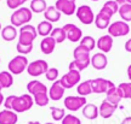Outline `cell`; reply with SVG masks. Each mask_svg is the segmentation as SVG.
Masks as SVG:
<instances>
[{
  "instance_id": "obj_1",
  "label": "cell",
  "mask_w": 131,
  "mask_h": 124,
  "mask_svg": "<svg viewBox=\"0 0 131 124\" xmlns=\"http://www.w3.org/2000/svg\"><path fill=\"white\" fill-rule=\"evenodd\" d=\"M73 58L74 60L69 63V70H78V71H83V70L88 69L89 65L91 64V55L88 50H85L83 46H78L73 51Z\"/></svg>"
},
{
  "instance_id": "obj_2",
  "label": "cell",
  "mask_w": 131,
  "mask_h": 124,
  "mask_svg": "<svg viewBox=\"0 0 131 124\" xmlns=\"http://www.w3.org/2000/svg\"><path fill=\"white\" fill-rule=\"evenodd\" d=\"M32 18L33 12L30 11V9L22 6L12 12L11 17H10V22H11V25H14L16 28H21L22 25L28 24L32 21Z\"/></svg>"
},
{
  "instance_id": "obj_3",
  "label": "cell",
  "mask_w": 131,
  "mask_h": 124,
  "mask_svg": "<svg viewBox=\"0 0 131 124\" xmlns=\"http://www.w3.org/2000/svg\"><path fill=\"white\" fill-rule=\"evenodd\" d=\"M34 105V100L33 97L30 94H22V95H15L14 100H12V106H11V110L15 111L16 113H23L27 112L33 107Z\"/></svg>"
},
{
  "instance_id": "obj_4",
  "label": "cell",
  "mask_w": 131,
  "mask_h": 124,
  "mask_svg": "<svg viewBox=\"0 0 131 124\" xmlns=\"http://www.w3.org/2000/svg\"><path fill=\"white\" fill-rule=\"evenodd\" d=\"M38 36L37 28L33 27L32 24L22 25L18 30V42L22 45H33L34 40Z\"/></svg>"
},
{
  "instance_id": "obj_5",
  "label": "cell",
  "mask_w": 131,
  "mask_h": 124,
  "mask_svg": "<svg viewBox=\"0 0 131 124\" xmlns=\"http://www.w3.org/2000/svg\"><path fill=\"white\" fill-rule=\"evenodd\" d=\"M29 61L27 59L26 55L18 54L14 57L12 59L9 61L7 64V69L12 75H21L22 72H24L27 70V66H28Z\"/></svg>"
},
{
  "instance_id": "obj_6",
  "label": "cell",
  "mask_w": 131,
  "mask_h": 124,
  "mask_svg": "<svg viewBox=\"0 0 131 124\" xmlns=\"http://www.w3.org/2000/svg\"><path fill=\"white\" fill-rule=\"evenodd\" d=\"M107 32L108 35H111L112 37L126 36L130 33V25L124 21H115L109 24V27L107 28Z\"/></svg>"
},
{
  "instance_id": "obj_7",
  "label": "cell",
  "mask_w": 131,
  "mask_h": 124,
  "mask_svg": "<svg viewBox=\"0 0 131 124\" xmlns=\"http://www.w3.org/2000/svg\"><path fill=\"white\" fill-rule=\"evenodd\" d=\"M75 16L84 25H90L95 22V13L89 5H81L77 7Z\"/></svg>"
},
{
  "instance_id": "obj_8",
  "label": "cell",
  "mask_w": 131,
  "mask_h": 124,
  "mask_svg": "<svg viewBox=\"0 0 131 124\" xmlns=\"http://www.w3.org/2000/svg\"><path fill=\"white\" fill-rule=\"evenodd\" d=\"M80 71L78 70H68V72L64 74L60 78V82L63 86L64 89H70V88H74L75 86H78L80 83Z\"/></svg>"
},
{
  "instance_id": "obj_9",
  "label": "cell",
  "mask_w": 131,
  "mask_h": 124,
  "mask_svg": "<svg viewBox=\"0 0 131 124\" xmlns=\"http://www.w3.org/2000/svg\"><path fill=\"white\" fill-rule=\"evenodd\" d=\"M47 69H49V64H47L46 60L38 59L29 63L28 66H27V72L32 77H39L41 75H45Z\"/></svg>"
},
{
  "instance_id": "obj_10",
  "label": "cell",
  "mask_w": 131,
  "mask_h": 124,
  "mask_svg": "<svg viewBox=\"0 0 131 124\" xmlns=\"http://www.w3.org/2000/svg\"><path fill=\"white\" fill-rule=\"evenodd\" d=\"M114 86L115 84L111 80H107V78L98 77L91 80V88H92V93H95V94H103V93L106 94Z\"/></svg>"
},
{
  "instance_id": "obj_11",
  "label": "cell",
  "mask_w": 131,
  "mask_h": 124,
  "mask_svg": "<svg viewBox=\"0 0 131 124\" xmlns=\"http://www.w3.org/2000/svg\"><path fill=\"white\" fill-rule=\"evenodd\" d=\"M86 104H88V101H86V98L85 97H80V95L73 97V95H69V97L64 98V107L68 111H70V112L79 111Z\"/></svg>"
},
{
  "instance_id": "obj_12",
  "label": "cell",
  "mask_w": 131,
  "mask_h": 124,
  "mask_svg": "<svg viewBox=\"0 0 131 124\" xmlns=\"http://www.w3.org/2000/svg\"><path fill=\"white\" fill-rule=\"evenodd\" d=\"M63 30L66 32V36L67 40H69L70 42H79L83 37V32L78 25H75L73 23H67L63 25Z\"/></svg>"
},
{
  "instance_id": "obj_13",
  "label": "cell",
  "mask_w": 131,
  "mask_h": 124,
  "mask_svg": "<svg viewBox=\"0 0 131 124\" xmlns=\"http://www.w3.org/2000/svg\"><path fill=\"white\" fill-rule=\"evenodd\" d=\"M77 0H57L55 7L66 16H73L77 11Z\"/></svg>"
},
{
  "instance_id": "obj_14",
  "label": "cell",
  "mask_w": 131,
  "mask_h": 124,
  "mask_svg": "<svg viewBox=\"0 0 131 124\" xmlns=\"http://www.w3.org/2000/svg\"><path fill=\"white\" fill-rule=\"evenodd\" d=\"M64 88L63 86L61 84L60 82V78L55 81V82H52L51 87L49 88V98H50V100H53V101H60L63 98L64 95Z\"/></svg>"
},
{
  "instance_id": "obj_15",
  "label": "cell",
  "mask_w": 131,
  "mask_h": 124,
  "mask_svg": "<svg viewBox=\"0 0 131 124\" xmlns=\"http://www.w3.org/2000/svg\"><path fill=\"white\" fill-rule=\"evenodd\" d=\"M117 108L118 106L112 105L107 100H103L101 102L100 107H98V115H100V117H102L103 119H108V118H111L114 115V112L117 111Z\"/></svg>"
},
{
  "instance_id": "obj_16",
  "label": "cell",
  "mask_w": 131,
  "mask_h": 124,
  "mask_svg": "<svg viewBox=\"0 0 131 124\" xmlns=\"http://www.w3.org/2000/svg\"><path fill=\"white\" fill-rule=\"evenodd\" d=\"M94 66V69L96 70H103L107 68L108 65V58L107 55L102 53V52H98V53H95L92 57H91V64Z\"/></svg>"
},
{
  "instance_id": "obj_17",
  "label": "cell",
  "mask_w": 131,
  "mask_h": 124,
  "mask_svg": "<svg viewBox=\"0 0 131 124\" xmlns=\"http://www.w3.org/2000/svg\"><path fill=\"white\" fill-rule=\"evenodd\" d=\"M96 47L104 54L111 52V50L113 48V37L111 35H108V34L107 35H102L96 41Z\"/></svg>"
},
{
  "instance_id": "obj_18",
  "label": "cell",
  "mask_w": 131,
  "mask_h": 124,
  "mask_svg": "<svg viewBox=\"0 0 131 124\" xmlns=\"http://www.w3.org/2000/svg\"><path fill=\"white\" fill-rule=\"evenodd\" d=\"M27 90H28V94L30 95H35V94H39V93H47L49 89L42 82L38 81V80H32L27 83Z\"/></svg>"
},
{
  "instance_id": "obj_19",
  "label": "cell",
  "mask_w": 131,
  "mask_h": 124,
  "mask_svg": "<svg viewBox=\"0 0 131 124\" xmlns=\"http://www.w3.org/2000/svg\"><path fill=\"white\" fill-rule=\"evenodd\" d=\"M18 122V116L12 110L4 108L0 111V124H16Z\"/></svg>"
},
{
  "instance_id": "obj_20",
  "label": "cell",
  "mask_w": 131,
  "mask_h": 124,
  "mask_svg": "<svg viewBox=\"0 0 131 124\" xmlns=\"http://www.w3.org/2000/svg\"><path fill=\"white\" fill-rule=\"evenodd\" d=\"M104 100H107L108 102H111L112 105L114 106H119L120 104V101L123 100V95L120 90H119V88L117 86H114L113 88H111L107 93H106V99Z\"/></svg>"
},
{
  "instance_id": "obj_21",
  "label": "cell",
  "mask_w": 131,
  "mask_h": 124,
  "mask_svg": "<svg viewBox=\"0 0 131 124\" xmlns=\"http://www.w3.org/2000/svg\"><path fill=\"white\" fill-rule=\"evenodd\" d=\"M56 41L52 39L51 36H46L44 37L41 40V42H40V50H41V53H44V54H51L52 52L55 51V48H56Z\"/></svg>"
},
{
  "instance_id": "obj_22",
  "label": "cell",
  "mask_w": 131,
  "mask_h": 124,
  "mask_svg": "<svg viewBox=\"0 0 131 124\" xmlns=\"http://www.w3.org/2000/svg\"><path fill=\"white\" fill-rule=\"evenodd\" d=\"M111 19H112V17H109L108 14L103 13V12L100 11L97 14H95V22L94 23H95V25H96V28L103 30V29H107V28L109 27Z\"/></svg>"
},
{
  "instance_id": "obj_23",
  "label": "cell",
  "mask_w": 131,
  "mask_h": 124,
  "mask_svg": "<svg viewBox=\"0 0 131 124\" xmlns=\"http://www.w3.org/2000/svg\"><path fill=\"white\" fill-rule=\"evenodd\" d=\"M1 37H3V40L5 41H14L16 37L18 36V30H17V28L14 27V25H6L1 29Z\"/></svg>"
},
{
  "instance_id": "obj_24",
  "label": "cell",
  "mask_w": 131,
  "mask_h": 124,
  "mask_svg": "<svg viewBox=\"0 0 131 124\" xmlns=\"http://www.w3.org/2000/svg\"><path fill=\"white\" fill-rule=\"evenodd\" d=\"M61 12L55 7V6H47V9L44 11V17L45 21H49L50 23H55L61 19Z\"/></svg>"
},
{
  "instance_id": "obj_25",
  "label": "cell",
  "mask_w": 131,
  "mask_h": 124,
  "mask_svg": "<svg viewBox=\"0 0 131 124\" xmlns=\"http://www.w3.org/2000/svg\"><path fill=\"white\" fill-rule=\"evenodd\" d=\"M83 116L86 119L89 120H95L98 116V107L95 104H86L83 107Z\"/></svg>"
},
{
  "instance_id": "obj_26",
  "label": "cell",
  "mask_w": 131,
  "mask_h": 124,
  "mask_svg": "<svg viewBox=\"0 0 131 124\" xmlns=\"http://www.w3.org/2000/svg\"><path fill=\"white\" fill-rule=\"evenodd\" d=\"M118 10H119V5L117 4V1L115 0H108V1L104 3V5L102 6V9L100 10V11L103 12V13L108 14L109 17H113L118 12Z\"/></svg>"
},
{
  "instance_id": "obj_27",
  "label": "cell",
  "mask_w": 131,
  "mask_h": 124,
  "mask_svg": "<svg viewBox=\"0 0 131 124\" xmlns=\"http://www.w3.org/2000/svg\"><path fill=\"white\" fill-rule=\"evenodd\" d=\"M52 29H53L52 23H50L49 21H42V22H40V23L38 24V27H37L38 35H40V36H42V37L50 36Z\"/></svg>"
},
{
  "instance_id": "obj_28",
  "label": "cell",
  "mask_w": 131,
  "mask_h": 124,
  "mask_svg": "<svg viewBox=\"0 0 131 124\" xmlns=\"http://www.w3.org/2000/svg\"><path fill=\"white\" fill-rule=\"evenodd\" d=\"M78 95L80 97H88L90 94H92V88H91V80H86L84 82H80L77 87Z\"/></svg>"
},
{
  "instance_id": "obj_29",
  "label": "cell",
  "mask_w": 131,
  "mask_h": 124,
  "mask_svg": "<svg viewBox=\"0 0 131 124\" xmlns=\"http://www.w3.org/2000/svg\"><path fill=\"white\" fill-rule=\"evenodd\" d=\"M0 84H1L3 89L12 87V84H14V75L11 74L9 70L0 72Z\"/></svg>"
},
{
  "instance_id": "obj_30",
  "label": "cell",
  "mask_w": 131,
  "mask_h": 124,
  "mask_svg": "<svg viewBox=\"0 0 131 124\" xmlns=\"http://www.w3.org/2000/svg\"><path fill=\"white\" fill-rule=\"evenodd\" d=\"M29 9L33 13H44V11L47 9V4L45 0H30Z\"/></svg>"
},
{
  "instance_id": "obj_31",
  "label": "cell",
  "mask_w": 131,
  "mask_h": 124,
  "mask_svg": "<svg viewBox=\"0 0 131 124\" xmlns=\"http://www.w3.org/2000/svg\"><path fill=\"white\" fill-rule=\"evenodd\" d=\"M118 13L120 16V18L124 21V22H131V5L125 3L124 5L119 6V10H118Z\"/></svg>"
},
{
  "instance_id": "obj_32",
  "label": "cell",
  "mask_w": 131,
  "mask_h": 124,
  "mask_svg": "<svg viewBox=\"0 0 131 124\" xmlns=\"http://www.w3.org/2000/svg\"><path fill=\"white\" fill-rule=\"evenodd\" d=\"M50 36L56 41V43H62L64 40H67L66 32L63 30V28L62 27L53 28V29H52V32H51V34H50Z\"/></svg>"
},
{
  "instance_id": "obj_33",
  "label": "cell",
  "mask_w": 131,
  "mask_h": 124,
  "mask_svg": "<svg viewBox=\"0 0 131 124\" xmlns=\"http://www.w3.org/2000/svg\"><path fill=\"white\" fill-rule=\"evenodd\" d=\"M33 100H34V104L40 107H44V106L49 105V101H50V98H49V93H39V94H35L33 95Z\"/></svg>"
},
{
  "instance_id": "obj_34",
  "label": "cell",
  "mask_w": 131,
  "mask_h": 124,
  "mask_svg": "<svg viewBox=\"0 0 131 124\" xmlns=\"http://www.w3.org/2000/svg\"><path fill=\"white\" fill-rule=\"evenodd\" d=\"M80 46H83L85 50H88L89 52L94 50L95 47H96V40H95L92 36H90V35H86V36H83L81 37V40H80Z\"/></svg>"
},
{
  "instance_id": "obj_35",
  "label": "cell",
  "mask_w": 131,
  "mask_h": 124,
  "mask_svg": "<svg viewBox=\"0 0 131 124\" xmlns=\"http://www.w3.org/2000/svg\"><path fill=\"white\" fill-rule=\"evenodd\" d=\"M50 112H51L52 119L56 120V122L62 120L66 116L64 108H61V107H55V106H52V107H50Z\"/></svg>"
},
{
  "instance_id": "obj_36",
  "label": "cell",
  "mask_w": 131,
  "mask_h": 124,
  "mask_svg": "<svg viewBox=\"0 0 131 124\" xmlns=\"http://www.w3.org/2000/svg\"><path fill=\"white\" fill-rule=\"evenodd\" d=\"M117 87L122 93L123 99H131V82H123Z\"/></svg>"
},
{
  "instance_id": "obj_37",
  "label": "cell",
  "mask_w": 131,
  "mask_h": 124,
  "mask_svg": "<svg viewBox=\"0 0 131 124\" xmlns=\"http://www.w3.org/2000/svg\"><path fill=\"white\" fill-rule=\"evenodd\" d=\"M58 76H60V71L57 68H49L47 71L45 72V77H46L47 81H51V82H55L58 80Z\"/></svg>"
},
{
  "instance_id": "obj_38",
  "label": "cell",
  "mask_w": 131,
  "mask_h": 124,
  "mask_svg": "<svg viewBox=\"0 0 131 124\" xmlns=\"http://www.w3.org/2000/svg\"><path fill=\"white\" fill-rule=\"evenodd\" d=\"M16 50H17V52H18V54L27 55L33 51V45H22V43L17 42V45H16Z\"/></svg>"
},
{
  "instance_id": "obj_39",
  "label": "cell",
  "mask_w": 131,
  "mask_h": 124,
  "mask_svg": "<svg viewBox=\"0 0 131 124\" xmlns=\"http://www.w3.org/2000/svg\"><path fill=\"white\" fill-rule=\"evenodd\" d=\"M61 123L62 124H81V120H80L79 117L69 113V115L64 116V118L61 120Z\"/></svg>"
},
{
  "instance_id": "obj_40",
  "label": "cell",
  "mask_w": 131,
  "mask_h": 124,
  "mask_svg": "<svg viewBox=\"0 0 131 124\" xmlns=\"http://www.w3.org/2000/svg\"><path fill=\"white\" fill-rule=\"evenodd\" d=\"M23 0H6V5H7V7L11 10H17L19 7H22V5H23Z\"/></svg>"
},
{
  "instance_id": "obj_41",
  "label": "cell",
  "mask_w": 131,
  "mask_h": 124,
  "mask_svg": "<svg viewBox=\"0 0 131 124\" xmlns=\"http://www.w3.org/2000/svg\"><path fill=\"white\" fill-rule=\"evenodd\" d=\"M15 95H9L7 98H5L4 100V107L6 108V110H11V106H12V100H14Z\"/></svg>"
},
{
  "instance_id": "obj_42",
  "label": "cell",
  "mask_w": 131,
  "mask_h": 124,
  "mask_svg": "<svg viewBox=\"0 0 131 124\" xmlns=\"http://www.w3.org/2000/svg\"><path fill=\"white\" fill-rule=\"evenodd\" d=\"M125 51L129 52V53H131V39L125 42Z\"/></svg>"
},
{
  "instance_id": "obj_43",
  "label": "cell",
  "mask_w": 131,
  "mask_h": 124,
  "mask_svg": "<svg viewBox=\"0 0 131 124\" xmlns=\"http://www.w3.org/2000/svg\"><path fill=\"white\" fill-rule=\"evenodd\" d=\"M120 124H131V117H125Z\"/></svg>"
},
{
  "instance_id": "obj_44",
  "label": "cell",
  "mask_w": 131,
  "mask_h": 124,
  "mask_svg": "<svg viewBox=\"0 0 131 124\" xmlns=\"http://www.w3.org/2000/svg\"><path fill=\"white\" fill-rule=\"evenodd\" d=\"M127 78H129V80H130V82H131V64L129 65V66H127Z\"/></svg>"
},
{
  "instance_id": "obj_45",
  "label": "cell",
  "mask_w": 131,
  "mask_h": 124,
  "mask_svg": "<svg viewBox=\"0 0 131 124\" xmlns=\"http://www.w3.org/2000/svg\"><path fill=\"white\" fill-rule=\"evenodd\" d=\"M115 1H117V4L119 5V6H122V5H124L126 3V0H115Z\"/></svg>"
},
{
  "instance_id": "obj_46",
  "label": "cell",
  "mask_w": 131,
  "mask_h": 124,
  "mask_svg": "<svg viewBox=\"0 0 131 124\" xmlns=\"http://www.w3.org/2000/svg\"><path fill=\"white\" fill-rule=\"evenodd\" d=\"M4 100H5L4 95H3V93L0 92V104H1V105H3V102H4Z\"/></svg>"
},
{
  "instance_id": "obj_47",
  "label": "cell",
  "mask_w": 131,
  "mask_h": 124,
  "mask_svg": "<svg viewBox=\"0 0 131 124\" xmlns=\"http://www.w3.org/2000/svg\"><path fill=\"white\" fill-rule=\"evenodd\" d=\"M28 124H41V123L38 122V120H30V122H28Z\"/></svg>"
},
{
  "instance_id": "obj_48",
  "label": "cell",
  "mask_w": 131,
  "mask_h": 124,
  "mask_svg": "<svg viewBox=\"0 0 131 124\" xmlns=\"http://www.w3.org/2000/svg\"><path fill=\"white\" fill-rule=\"evenodd\" d=\"M126 3H127V4H130V5H131V0H126Z\"/></svg>"
},
{
  "instance_id": "obj_49",
  "label": "cell",
  "mask_w": 131,
  "mask_h": 124,
  "mask_svg": "<svg viewBox=\"0 0 131 124\" xmlns=\"http://www.w3.org/2000/svg\"><path fill=\"white\" fill-rule=\"evenodd\" d=\"M1 29H3V27H1V23H0V33H1Z\"/></svg>"
},
{
  "instance_id": "obj_50",
  "label": "cell",
  "mask_w": 131,
  "mask_h": 124,
  "mask_svg": "<svg viewBox=\"0 0 131 124\" xmlns=\"http://www.w3.org/2000/svg\"><path fill=\"white\" fill-rule=\"evenodd\" d=\"M1 90H3V87H1V84H0V92H1Z\"/></svg>"
},
{
  "instance_id": "obj_51",
  "label": "cell",
  "mask_w": 131,
  "mask_h": 124,
  "mask_svg": "<svg viewBox=\"0 0 131 124\" xmlns=\"http://www.w3.org/2000/svg\"><path fill=\"white\" fill-rule=\"evenodd\" d=\"M91 1H100V0H91Z\"/></svg>"
},
{
  "instance_id": "obj_52",
  "label": "cell",
  "mask_w": 131,
  "mask_h": 124,
  "mask_svg": "<svg viewBox=\"0 0 131 124\" xmlns=\"http://www.w3.org/2000/svg\"><path fill=\"white\" fill-rule=\"evenodd\" d=\"M45 124H55V123H45Z\"/></svg>"
},
{
  "instance_id": "obj_53",
  "label": "cell",
  "mask_w": 131,
  "mask_h": 124,
  "mask_svg": "<svg viewBox=\"0 0 131 124\" xmlns=\"http://www.w3.org/2000/svg\"><path fill=\"white\" fill-rule=\"evenodd\" d=\"M26 1H27V0H23V3H26Z\"/></svg>"
},
{
  "instance_id": "obj_54",
  "label": "cell",
  "mask_w": 131,
  "mask_h": 124,
  "mask_svg": "<svg viewBox=\"0 0 131 124\" xmlns=\"http://www.w3.org/2000/svg\"><path fill=\"white\" fill-rule=\"evenodd\" d=\"M27 1H30V0H27Z\"/></svg>"
},
{
  "instance_id": "obj_55",
  "label": "cell",
  "mask_w": 131,
  "mask_h": 124,
  "mask_svg": "<svg viewBox=\"0 0 131 124\" xmlns=\"http://www.w3.org/2000/svg\"><path fill=\"white\" fill-rule=\"evenodd\" d=\"M0 63H1V59H0Z\"/></svg>"
},
{
  "instance_id": "obj_56",
  "label": "cell",
  "mask_w": 131,
  "mask_h": 124,
  "mask_svg": "<svg viewBox=\"0 0 131 124\" xmlns=\"http://www.w3.org/2000/svg\"><path fill=\"white\" fill-rule=\"evenodd\" d=\"M0 106H1V104H0Z\"/></svg>"
},
{
  "instance_id": "obj_57",
  "label": "cell",
  "mask_w": 131,
  "mask_h": 124,
  "mask_svg": "<svg viewBox=\"0 0 131 124\" xmlns=\"http://www.w3.org/2000/svg\"><path fill=\"white\" fill-rule=\"evenodd\" d=\"M27 124H28V123H27Z\"/></svg>"
}]
</instances>
